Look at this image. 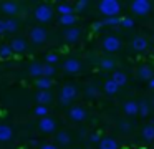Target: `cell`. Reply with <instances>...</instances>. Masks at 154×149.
Returning <instances> with one entry per match:
<instances>
[{
  "mask_svg": "<svg viewBox=\"0 0 154 149\" xmlns=\"http://www.w3.org/2000/svg\"><path fill=\"white\" fill-rule=\"evenodd\" d=\"M152 8V3L149 0H133L131 2V12L137 17H144L151 12Z\"/></svg>",
  "mask_w": 154,
  "mask_h": 149,
  "instance_id": "cell-4",
  "label": "cell"
},
{
  "mask_svg": "<svg viewBox=\"0 0 154 149\" xmlns=\"http://www.w3.org/2000/svg\"><path fill=\"white\" fill-rule=\"evenodd\" d=\"M147 38H144V36H141V35H137V36H134L133 38V43H131V46H133V50L134 51H146V48H147Z\"/></svg>",
  "mask_w": 154,
  "mask_h": 149,
  "instance_id": "cell-12",
  "label": "cell"
},
{
  "mask_svg": "<svg viewBox=\"0 0 154 149\" xmlns=\"http://www.w3.org/2000/svg\"><path fill=\"white\" fill-rule=\"evenodd\" d=\"M85 95H86V98L94 99V98H98V96H100V89H98V86L90 85V86H86V89H85Z\"/></svg>",
  "mask_w": 154,
  "mask_h": 149,
  "instance_id": "cell-28",
  "label": "cell"
},
{
  "mask_svg": "<svg viewBox=\"0 0 154 149\" xmlns=\"http://www.w3.org/2000/svg\"><path fill=\"white\" fill-rule=\"evenodd\" d=\"M101 45H103L104 51L116 53V51H119V48H121V40L118 38L116 35H108L103 38V43H101Z\"/></svg>",
  "mask_w": 154,
  "mask_h": 149,
  "instance_id": "cell-5",
  "label": "cell"
},
{
  "mask_svg": "<svg viewBox=\"0 0 154 149\" xmlns=\"http://www.w3.org/2000/svg\"><path fill=\"white\" fill-rule=\"evenodd\" d=\"M35 18L40 23H48L51 18H53V7L48 5V3H42L35 8Z\"/></svg>",
  "mask_w": 154,
  "mask_h": 149,
  "instance_id": "cell-2",
  "label": "cell"
},
{
  "mask_svg": "<svg viewBox=\"0 0 154 149\" xmlns=\"http://www.w3.org/2000/svg\"><path fill=\"white\" fill-rule=\"evenodd\" d=\"M35 114H37L40 119L45 118V116H48V108H47V106H40V104H38L37 108H35Z\"/></svg>",
  "mask_w": 154,
  "mask_h": 149,
  "instance_id": "cell-35",
  "label": "cell"
},
{
  "mask_svg": "<svg viewBox=\"0 0 154 149\" xmlns=\"http://www.w3.org/2000/svg\"><path fill=\"white\" fill-rule=\"evenodd\" d=\"M57 142L61 146H68L71 142V136L68 134V131H58L57 132Z\"/></svg>",
  "mask_w": 154,
  "mask_h": 149,
  "instance_id": "cell-23",
  "label": "cell"
},
{
  "mask_svg": "<svg viewBox=\"0 0 154 149\" xmlns=\"http://www.w3.org/2000/svg\"><path fill=\"white\" fill-rule=\"evenodd\" d=\"M10 48L14 53H18V55H22V53L27 51V42H25L23 38H14L10 43Z\"/></svg>",
  "mask_w": 154,
  "mask_h": 149,
  "instance_id": "cell-13",
  "label": "cell"
},
{
  "mask_svg": "<svg viewBox=\"0 0 154 149\" xmlns=\"http://www.w3.org/2000/svg\"><path fill=\"white\" fill-rule=\"evenodd\" d=\"M98 10H100V13L104 15V18H108V17H119L121 3L118 0H101L98 3Z\"/></svg>",
  "mask_w": 154,
  "mask_h": 149,
  "instance_id": "cell-1",
  "label": "cell"
},
{
  "mask_svg": "<svg viewBox=\"0 0 154 149\" xmlns=\"http://www.w3.org/2000/svg\"><path fill=\"white\" fill-rule=\"evenodd\" d=\"M0 10H2L5 15L14 17V15H17V13H18L20 7H18V3H15V2H2V3H0Z\"/></svg>",
  "mask_w": 154,
  "mask_h": 149,
  "instance_id": "cell-11",
  "label": "cell"
},
{
  "mask_svg": "<svg viewBox=\"0 0 154 149\" xmlns=\"http://www.w3.org/2000/svg\"><path fill=\"white\" fill-rule=\"evenodd\" d=\"M55 75V66L51 65H43V70H42V78H51Z\"/></svg>",
  "mask_w": 154,
  "mask_h": 149,
  "instance_id": "cell-32",
  "label": "cell"
},
{
  "mask_svg": "<svg viewBox=\"0 0 154 149\" xmlns=\"http://www.w3.org/2000/svg\"><path fill=\"white\" fill-rule=\"evenodd\" d=\"M149 86H151V88L154 89V78H152V79H151V81H149Z\"/></svg>",
  "mask_w": 154,
  "mask_h": 149,
  "instance_id": "cell-43",
  "label": "cell"
},
{
  "mask_svg": "<svg viewBox=\"0 0 154 149\" xmlns=\"http://www.w3.org/2000/svg\"><path fill=\"white\" fill-rule=\"evenodd\" d=\"M119 128H121V131H123V132H129L133 126H131L128 121H121V123H119Z\"/></svg>",
  "mask_w": 154,
  "mask_h": 149,
  "instance_id": "cell-39",
  "label": "cell"
},
{
  "mask_svg": "<svg viewBox=\"0 0 154 149\" xmlns=\"http://www.w3.org/2000/svg\"><path fill=\"white\" fill-rule=\"evenodd\" d=\"M47 38H48V32L43 26H33L30 30V40L35 45H43L47 42Z\"/></svg>",
  "mask_w": 154,
  "mask_h": 149,
  "instance_id": "cell-6",
  "label": "cell"
},
{
  "mask_svg": "<svg viewBox=\"0 0 154 149\" xmlns=\"http://www.w3.org/2000/svg\"><path fill=\"white\" fill-rule=\"evenodd\" d=\"M63 70L70 75H75V73H80L81 71V61L76 58H68L66 61L63 63Z\"/></svg>",
  "mask_w": 154,
  "mask_h": 149,
  "instance_id": "cell-10",
  "label": "cell"
},
{
  "mask_svg": "<svg viewBox=\"0 0 154 149\" xmlns=\"http://www.w3.org/2000/svg\"><path fill=\"white\" fill-rule=\"evenodd\" d=\"M45 60H47V65H51V66H53L55 63L58 61V55H57V53H48V55L45 56Z\"/></svg>",
  "mask_w": 154,
  "mask_h": 149,
  "instance_id": "cell-37",
  "label": "cell"
},
{
  "mask_svg": "<svg viewBox=\"0 0 154 149\" xmlns=\"http://www.w3.org/2000/svg\"><path fill=\"white\" fill-rule=\"evenodd\" d=\"M98 146H100V149H119V144L114 138H103Z\"/></svg>",
  "mask_w": 154,
  "mask_h": 149,
  "instance_id": "cell-16",
  "label": "cell"
},
{
  "mask_svg": "<svg viewBox=\"0 0 154 149\" xmlns=\"http://www.w3.org/2000/svg\"><path fill=\"white\" fill-rule=\"evenodd\" d=\"M42 70H43V65L38 61H33L30 65V68H28V75L38 79V78H42Z\"/></svg>",
  "mask_w": 154,
  "mask_h": 149,
  "instance_id": "cell-20",
  "label": "cell"
},
{
  "mask_svg": "<svg viewBox=\"0 0 154 149\" xmlns=\"http://www.w3.org/2000/svg\"><path fill=\"white\" fill-rule=\"evenodd\" d=\"M57 12L60 13V17H63V15H71V13H75V8H73L71 3L63 2V3H58L57 5Z\"/></svg>",
  "mask_w": 154,
  "mask_h": 149,
  "instance_id": "cell-19",
  "label": "cell"
},
{
  "mask_svg": "<svg viewBox=\"0 0 154 149\" xmlns=\"http://www.w3.org/2000/svg\"><path fill=\"white\" fill-rule=\"evenodd\" d=\"M5 32H7V28H5V20L0 18V35H2V33H5Z\"/></svg>",
  "mask_w": 154,
  "mask_h": 149,
  "instance_id": "cell-42",
  "label": "cell"
},
{
  "mask_svg": "<svg viewBox=\"0 0 154 149\" xmlns=\"http://www.w3.org/2000/svg\"><path fill=\"white\" fill-rule=\"evenodd\" d=\"M103 20H101V22H94L93 23V26H91V28H93V32H100L101 28H103Z\"/></svg>",
  "mask_w": 154,
  "mask_h": 149,
  "instance_id": "cell-40",
  "label": "cell"
},
{
  "mask_svg": "<svg viewBox=\"0 0 154 149\" xmlns=\"http://www.w3.org/2000/svg\"><path fill=\"white\" fill-rule=\"evenodd\" d=\"M141 136H143V139H146V141H152L154 139V124L144 126L143 131H141Z\"/></svg>",
  "mask_w": 154,
  "mask_h": 149,
  "instance_id": "cell-26",
  "label": "cell"
},
{
  "mask_svg": "<svg viewBox=\"0 0 154 149\" xmlns=\"http://www.w3.org/2000/svg\"><path fill=\"white\" fill-rule=\"evenodd\" d=\"M68 116H70L71 121L75 123H81L88 118V111L83 108V106H71L70 111H68Z\"/></svg>",
  "mask_w": 154,
  "mask_h": 149,
  "instance_id": "cell-7",
  "label": "cell"
},
{
  "mask_svg": "<svg viewBox=\"0 0 154 149\" xmlns=\"http://www.w3.org/2000/svg\"><path fill=\"white\" fill-rule=\"evenodd\" d=\"M123 111L126 116H136L139 114V104L137 101H126L123 104Z\"/></svg>",
  "mask_w": 154,
  "mask_h": 149,
  "instance_id": "cell-14",
  "label": "cell"
},
{
  "mask_svg": "<svg viewBox=\"0 0 154 149\" xmlns=\"http://www.w3.org/2000/svg\"><path fill=\"white\" fill-rule=\"evenodd\" d=\"M100 66H101V70L111 71V70H114V66H116V61H114L113 58H103L100 61Z\"/></svg>",
  "mask_w": 154,
  "mask_h": 149,
  "instance_id": "cell-27",
  "label": "cell"
},
{
  "mask_svg": "<svg viewBox=\"0 0 154 149\" xmlns=\"http://www.w3.org/2000/svg\"><path fill=\"white\" fill-rule=\"evenodd\" d=\"M51 85H53L51 78H38L37 79V88L40 89V91H48V89L51 88Z\"/></svg>",
  "mask_w": 154,
  "mask_h": 149,
  "instance_id": "cell-24",
  "label": "cell"
},
{
  "mask_svg": "<svg viewBox=\"0 0 154 149\" xmlns=\"http://www.w3.org/2000/svg\"><path fill=\"white\" fill-rule=\"evenodd\" d=\"M137 76H139L141 79H144V81H151V79L154 78V73H152V70H151V66L141 65L139 68H137Z\"/></svg>",
  "mask_w": 154,
  "mask_h": 149,
  "instance_id": "cell-15",
  "label": "cell"
},
{
  "mask_svg": "<svg viewBox=\"0 0 154 149\" xmlns=\"http://www.w3.org/2000/svg\"><path fill=\"white\" fill-rule=\"evenodd\" d=\"M119 25L124 26V28H133V26H134V20L129 18V17H123V18H121V23H119Z\"/></svg>",
  "mask_w": 154,
  "mask_h": 149,
  "instance_id": "cell-36",
  "label": "cell"
},
{
  "mask_svg": "<svg viewBox=\"0 0 154 149\" xmlns=\"http://www.w3.org/2000/svg\"><path fill=\"white\" fill-rule=\"evenodd\" d=\"M111 79H113L114 83H116L118 86H124L128 83V76H126V73H123V71H114L113 73V76H111Z\"/></svg>",
  "mask_w": 154,
  "mask_h": 149,
  "instance_id": "cell-21",
  "label": "cell"
},
{
  "mask_svg": "<svg viewBox=\"0 0 154 149\" xmlns=\"http://www.w3.org/2000/svg\"><path fill=\"white\" fill-rule=\"evenodd\" d=\"M12 136H14V131H12L10 126L0 124V141L7 142V141H10V139H12Z\"/></svg>",
  "mask_w": 154,
  "mask_h": 149,
  "instance_id": "cell-18",
  "label": "cell"
},
{
  "mask_svg": "<svg viewBox=\"0 0 154 149\" xmlns=\"http://www.w3.org/2000/svg\"><path fill=\"white\" fill-rule=\"evenodd\" d=\"M137 104H139V114H141V118H146V116L149 114V103H147L146 99H141Z\"/></svg>",
  "mask_w": 154,
  "mask_h": 149,
  "instance_id": "cell-30",
  "label": "cell"
},
{
  "mask_svg": "<svg viewBox=\"0 0 154 149\" xmlns=\"http://www.w3.org/2000/svg\"><path fill=\"white\" fill-rule=\"evenodd\" d=\"M81 36V30L78 26H70L63 32V40L66 43H76Z\"/></svg>",
  "mask_w": 154,
  "mask_h": 149,
  "instance_id": "cell-9",
  "label": "cell"
},
{
  "mask_svg": "<svg viewBox=\"0 0 154 149\" xmlns=\"http://www.w3.org/2000/svg\"><path fill=\"white\" fill-rule=\"evenodd\" d=\"M40 149H58V147L55 144H51V142H47V144H43Z\"/></svg>",
  "mask_w": 154,
  "mask_h": 149,
  "instance_id": "cell-41",
  "label": "cell"
},
{
  "mask_svg": "<svg viewBox=\"0 0 154 149\" xmlns=\"http://www.w3.org/2000/svg\"><path fill=\"white\" fill-rule=\"evenodd\" d=\"M38 128H40V131L45 132V134H51V132L57 131V123H55V119L45 116V118L40 119V123H38Z\"/></svg>",
  "mask_w": 154,
  "mask_h": 149,
  "instance_id": "cell-8",
  "label": "cell"
},
{
  "mask_svg": "<svg viewBox=\"0 0 154 149\" xmlns=\"http://www.w3.org/2000/svg\"><path fill=\"white\" fill-rule=\"evenodd\" d=\"M78 96V88L75 85H65L63 88H61L60 91V103L63 106H68L71 104V101H73L75 98Z\"/></svg>",
  "mask_w": 154,
  "mask_h": 149,
  "instance_id": "cell-3",
  "label": "cell"
},
{
  "mask_svg": "<svg viewBox=\"0 0 154 149\" xmlns=\"http://www.w3.org/2000/svg\"><path fill=\"white\" fill-rule=\"evenodd\" d=\"M101 139H103V138H101V134H100V132H91V134H90V141L91 142H96V144H100V141H101Z\"/></svg>",
  "mask_w": 154,
  "mask_h": 149,
  "instance_id": "cell-38",
  "label": "cell"
},
{
  "mask_svg": "<svg viewBox=\"0 0 154 149\" xmlns=\"http://www.w3.org/2000/svg\"><path fill=\"white\" fill-rule=\"evenodd\" d=\"M35 99H37V103L40 106H45V104H48V103L53 99V96H51L50 91H38L37 96H35Z\"/></svg>",
  "mask_w": 154,
  "mask_h": 149,
  "instance_id": "cell-17",
  "label": "cell"
},
{
  "mask_svg": "<svg viewBox=\"0 0 154 149\" xmlns=\"http://www.w3.org/2000/svg\"><path fill=\"white\" fill-rule=\"evenodd\" d=\"M118 89H119V86H118L111 78L104 81V93H106V95L113 96V95H116V93H118Z\"/></svg>",
  "mask_w": 154,
  "mask_h": 149,
  "instance_id": "cell-22",
  "label": "cell"
},
{
  "mask_svg": "<svg viewBox=\"0 0 154 149\" xmlns=\"http://www.w3.org/2000/svg\"><path fill=\"white\" fill-rule=\"evenodd\" d=\"M12 55H14V51H12L10 45H2V46H0V58H2V60L10 58Z\"/></svg>",
  "mask_w": 154,
  "mask_h": 149,
  "instance_id": "cell-31",
  "label": "cell"
},
{
  "mask_svg": "<svg viewBox=\"0 0 154 149\" xmlns=\"http://www.w3.org/2000/svg\"><path fill=\"white\" fill-rule=\"evenodd\" d=\"M88 5H90L88 0H78V2L73 5V8H75V12H83V10L88 8Z\"/></svg>",
  "mask_w": 154,
  "mask_h": 149,
  "instance_id": "cell-34",
  "label": "cell"
},
{
  "mask_svg": "<svg viewBox=\"0 0 154 149\" xmlns=\"http://www.w3.org/2000/svg\"><path fill=\"white\" fill-rule=\"evenodd\" d=\"M121 23V17H108L103 20V25H109V26H116Z\"/></svg>",
  "mask_w": 154,
  "mask_h": 149,
  "instance_id": "cell-33",
  "label": "cell"
},
{
  "mask_svg": "<svg viewBox=\"0 0 154 149\" xmlns=\"http://www.w3.org/2000/svg\"><path fill=\"white\" fill-rule=\"evenodd\" d=\"M5 28L8 33H15L18 30V22L15 18H7L5 20Z\"/></svg>",
  "mask_w": 154,
  "mask_h": 149,
  "instance_id": "cell-29",
  "label": "cell"
},
{
  "mask_svg": "<svg viewBox=\"0 0 154 149\" xmlns=\"http://www.w3.org/2000/svg\"><path fill=\"white\" fill-rule=\"evenodd\" d=\"M60 23L63 26H66V28H70V26H73L75 23H76V15H75V13H71V15L60 17Z\"/></svg>",
  "mask_w": 154,
  "mask_h": 149,
  "instance_id": "cell-25",
  "label": "cell"
}]
</instances>
